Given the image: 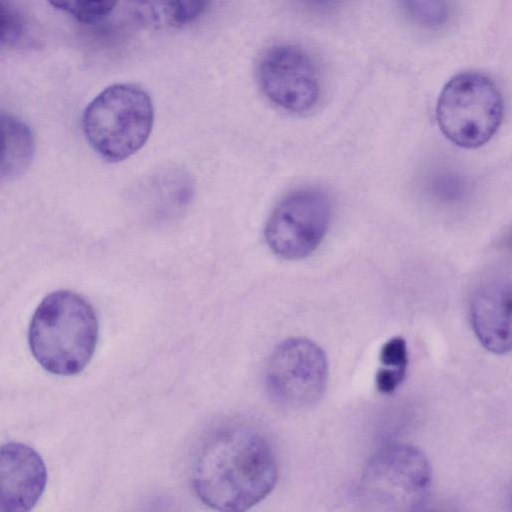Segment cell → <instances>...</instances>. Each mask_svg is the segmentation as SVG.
Here are the masks:
<instances>
[{"label": "cell", "mask_w": 512, "mask_h": 512, "mask_svg": "<svg viewBox=\"0 0 512 512\" xmlns=\"http://www.w3.org/2000/svg\"><path fill=\"white\" fill-rule=\"evenodd\" d=\"M278 469L274 452L257 430L232 424L217 428L200 444L191 481L197 497L213 509L245 511L274 488Z\"/></svg>", "instance_id": "obj_1"}, {"label": "cell", "mask_w": 512, "mask_h": 512, "mask_svg": "<svg viewBox=\"0 0 512 512\" xmlns=\"http://www.w3.org/2000/svg\"><path fill=\"white\" fill-rule=\"evenodd\" d=\"M97 339L98 322L92 306L67 290L52 292L41 301L28 333L35 359L58 375L81 372L93 356Z\"/></svg>", "instance_id": "obj_2"}, {"label": "cell", "mask_w": 512, "mask_h": 512, "mask_svg": "<svg viewBox=\"0 0 512 512\" xmlns=\"http://www.w3.org/2000/svg\"><path fill=\"white\" fill-rule=\"evenodd\" d=\"M153 121V104L144 89L134 84H114L88 104L82 128L98 155L109 162H120L145 144Z\"/></svg>", "instance_id": "obj_3"}, {"label": "cell", "mask_w": 512, "mask_h": 512, "mask_svg": "<svg viewBox=\"0 0 512 512\" xmlns=\"http://www.w3.org/2000/svg\"><path fill=\"white\" fill-rule=\"evenodd\" d=\"M431 480V467L421 450L410 444H390L365 464L355 498L370 511H416L427 501Z\"/></svg>", "instance_id": "obj_4"}, {"label": "cell", "mask_w": 512, "mask_h": 512, "mask_svg": "<svg viewBox=\"0 0 512 512\" xmlns=\"http://www.w3.org/2000/svg\"><path fill=\"white\" fill-rule=\"evenodd\" d=\"M502 114V98L497 87L479 73H461L450 79L436 107L442 133L463 148H477L490 140Z\"/></svg>", "instance_id": "obj_5"}, {"label": "cell", "mask_w": 512, "mask_h": 512, "mask_svg": "<svg viewBox=\"0 0 512 512\" xmlns=\"http://www.w3.org/2000/svg\"><path fill=\"white\" fill-rule=\"evenodd\" d=\"M328 380L324 351L315 342L295 337L279 343L265 369V386L270 398L280 407L303 410L322 398Z\"/></svg>", "instance_id": "obj_6"}, {"label": "cell", "mask_w": 512, "mask_h": 512, "mask_svg": "<svg viewBox=\"0 0 512 512\" xmlns=\"http://www.w3.org/2000/svg\"><path fill=\"white\" fill-rule=\"evenodd\" d=\"M331 212L324 192L311 188L293 191L269 215L264 229L266 243L281 258H305L322 242Z\"/></svg>", "instance_id": "obj_7"}, {"label": "cell", "mask_w": 512, "mask_h": 512, "mask_svg": "<svg viewBox=\"0 0 512 512\" xmlns=\"http://www.w3.org/2000/svg\"><path fill=\"white\" fill-rule=\"evenodd\" d=\"M258 81L275 105L294 113L310 110L319 97V81L310 57L293 45L267 50L258 64Z\"/></svg>", "instance_id": "obj_8"}, {"label": "cell", "mask_w": 512, "mask_h": 512, "mask_svg": "<svg viewBox=\"0 0 512 512\" xmlns=\"http://www.w3.org/2000/svg\"><path fill=\"white\" fill-rule=\"evenodd\" d=\"M46 480L45 464L33 448L15 442L0 447V512L31 510Z\"/></svg>", "instance_id": "obj_9"}, {"label": "cell", "mask_w": 512, "mask_h": 512, "mask_svg": "<svg viewBox=\"0 0 512 512\" xmlns=\"http://www.w3.org/2000/svg\"><path fill=\"white\" fill-rule=\"evenodd\" d=\"M470 320L481 345L494 354L511 349V283L494 279L481 285L470 301Z\"/></svg>", "instance_id": "obj_10"}, {"label": "cell", "mask_w": 512, "mask_h": 512, "mask_svg": "<svg viewBox=\"0 0 512 512\" xmlns=\"http://www.w3.org/2000/svg\"><path fill=\"white\" fill-rule=\"evenodd\" d=\"M34 148L27 124L14 115L0 112V180L23 173L33 159Z\"/></svg>", "instance_id": "obj_11"}, {"label": "cell", "mask_w": 512, "mask_h": 512, "mask_svg": "<svg viewBox=\"0 0 512 512\" xmlns=\"http://www.w3.org/2000/svg\"><path fill=\"white\" fill-rule=\"evenodd\" d=\"M130 15L150 29L178 28L186 24L180 0H127Z\"/></svg>", "instance_id": "obj_12"}, {"label": "cell", "mask_w": 512, "mask_h": 512, "mask_svg": "<svg viewBox=\"0 0 512 512\" xmlns=\"http://www.w3.org/2000/svg\"><path fill=\"white\" fill-rule=\"evenodd\" d=\"M82 23H94L106 17L118 0H47Z\"/></svg>", "instance_id": "obj_13"}, {"label": "cell", "mask_w": 512, "mask_h": 512, "mask_svg": "<svg viewBox=\"0 0 512 512\" xmlns=\"http://www.w3.org/2000/svg\"><path fill=\"white\" fill-rule=\"evenodd\" d=\"M400 3L411 20L428 28L444 24L449 15L447 0H400Z\"/></svg>", "instance_id": "obj_14"}, {"label": "cell", "mask_w": 512, "mask_h": 512, "mask_svg": "<svg viewBox=\"0 0 512 512\" xmlns=\"http://www.w3.org/2000/svg\"><path fill=\"white\" fill-rule=\"evenodd\" d=\"M379 360L383 367L407 370L408 350L405 339L396 336L385 342L380 349Z\"/></svg>", "instance_id": "obj_15"}, {"label": "cell", "mask_w": 512, "mask_h": 512, "mask_svg": "<svg viewBox=\"0 0 512 512\" xmlns=\"http://www.w3.org/2000/svg\"><path fill=\"white\" fill-rule=\"evenodd\" d=\"M406 369L381 367L375 375L377 389L383 394L393 393L403 382Z\"/></svg>", "instance_id": "obj_16"}, {"label": "cell", "mask_w": 512, "mask_h": 512, "mask_svg": "<svg viewBox=\"0 0 512 512\" xmlns=\"http://www.w3.org/2000/svg\"><path fill=\"white\" fill-rule=\"evenodd\" d=\"M17 29V18L13 10L4 0H0V42L12 38Z\"/></svg>", "instance_id": "obj_17"}, {"label": "cell", "mask_w": 512, "mask_h": 512, "mask_svg": "<svg viewBox=\"0 0 512 512\" xmlns=\"http://www.w3.org/2000/svg\"><path fill=\"white\" fill-rule=\"evenodd\" d=\"M184 12V17L186 23H189L199 17L206 7L208 6L210 0H180Z\"/></svg>", "instance_id": "obj_18"}, {"label": "cell", "mask_w": 512, "mask_h": 512, "mask_svg": "<svg viewBox=\"0 0 512 512\" xmlns=\"http://www.w3.org/2000/svg\"><path fill=\"white\" fill-rule=\"evenodd\" d=\"M307 3H309L312 6H315L317 8H331L336 5H338L342 0H305Z\"/></svg>", "instance_id": "obj_19"}]
</instances>
